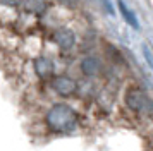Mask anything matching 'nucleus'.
<instances>
[{"mask_svg": "<svg viewBox=\"0 0 153 151\" xmlns=\"http://www.w3.org/2000/svg\"><path fill=\"white\" fill-rule=\"evenodd\" d=\"M45 120H47V125L53 132H62L64 134V132H71L76 127L79 117L71 107L64 105V103H57L48 110Z\"/></svg>", "mask_w": 153, "mask_h": 151, "instance_id": "f257e3e1", "label": "nucleus"}, {"mask_svg": "<svg viewBox=\"0 0 153 151\" xmlns=\"http://www.w3.org/2000/svg\"><path fill=\"white\" fill-rule=\"evenodd\" d=\"M126 103L127 107L141 115H153V101L143 89L129 88L126 91Z\"/></svg>", "mask_w": 153, "mask_h": 151, "instance_id": "f03ea898", "label": "nucleus"}, {"mask_svg": "<svg viewBox=\"0 0 153 151\" xmlns=\"http://www.w3.org/2000/svg\"><path fill=\"white\" fill-rule=\"evenodd\" d=\"M52 88L60 96H72L77 91V82L69 76H55L52 79Z\"/></svg>", "mask_w": 153, "mask_h": 151, "instance_id": "7ed1b4c3", "label": "nucleus"}, {"mask_svg": "<svg viewBox=\"0 0 153 151\" xmlns=\"http://www.w3.org/2000/svg\"><path fill=\"white\" fill-rule=\"evenodd\" d=\"M53 41L57 43V47L60 48V50L69 52L76 45V34L72 33L71 29H67V27H59L53 33Z\"/></svg>", "mask_w": 153, "mask_h": 151, "instance_id": "20e7f679", "label": "nucleus"}, {"mask_svg": "<svg viewBox=\"0 0 153 151\" xmlns=\"http://www.w3.org/2000/svg\"><path fill=\"white\" fill-rule=\"evenodd\" d=\"M35 72L40 79L53 77L55 64L50 60V58H47V57H38V58H35Z\"/></svg>", "mask_w": 153, "mask_h": 151, "instance_id": "39448f33", "label": "nucleus"}, {"mask_svg": "<svg viewBox=\"0 0 153 151\" xmlns=\"http://www.w3.org/2000/svg\"><path fill=\"white\" fill-rule=\"evenodd\" d=\"M81 70H83L84 76L91 77V76H97L102 70V64L95 57H86V58L81 60Z\"/></svg>", "mask_w": 153, "mask_h": 151, "instance_id": "423d86ee", "label": "nucleus"}, {"mask_svg": "<svg viewBox=\"0 0 153 151\" xmlns=\"http://www.w3.org/2000/svg\"><path fill=\"white\" fill-rule=\"evenodd\" d=\"M117 7H119V12H120V16H122V19H124L131 27H134V29H139V22H138L136 14H134L131 9H129V7L126 5L124 0H117Z\"/></svg>", "mask_w": 153, "mask_h": 151, "instance_id": "0eeeda50", "label": "nucleus"}, {"mask_svg": "<svg viewBox=\"0 0 153 151\" xmlns=\"http://www.w3.org/2000/svg\"><path fill=\"white\" fill-rule=\"evenodd\" d=\"M24 9L33 14H43L47 10V2L45 0H24Z\"/></svg>", "mask_w": 153, "mask_h": 151, "instance_id": "6e6552de", "label": "nucleus"}, {"mask_svg": "<svg viewBox=\"0 0 153 151\" xmlns=\"http://www.w3.org/2000/svg\"><path fill=\"white\" fill-rule=\"evenodd\" d=\"M2 4L5 7H17V5H24V0H2Z\"/></svg>", "mask_w": 153, "mask_h": 151, "instance_id": "1a4fd4ad", "label": "nucleus"}, {"mask_svg": "<svg viewBox=\"0 0 153 151\" xmlns=\"http://www.w3.org/2000/svg\"><path fill=\"white\" fill-rule=\"evenodd\" d=\"M143 53H145V57H146V62L153 67V57H152V53L148 52V47H143Z\"/></svg>", "mask_w": 153, "mask_h": 151, "instance_id": "9d476101", "label": "nucleus"}, {"mask_svg": "<svg viewBox=\"0 0 153 151\" xmlns=\"http://www.w3.org/2000/svg\"><path fill=\"white\" fill-rule=\"evenodd\" d=\"M102 2H103L105 9H107V10H108V12H110V14H114V9H112V7H110V2H108V0H102Z\"/></svg>", "mask_w": 153, "mask_h": 151, "instance_id": "9b49d317", "label": "nucleus"}]
</instances>
